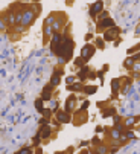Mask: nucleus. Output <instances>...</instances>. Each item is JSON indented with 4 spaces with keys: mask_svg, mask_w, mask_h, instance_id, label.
I'll list each match as a JSON object with an SVG mask.
<instances>
[{
    "mask_svg": "<svg viewBox=\"0 0 140 154\" xmlns=\"http://www.w3.org/2000/svg\"><path fill=\"white\" fill-rule=\"evenodd\" d=\"M119 34H120V29L117 28V26H113V28H110V29H107V31L104 32L102 40L104 41H114Z\"/></svg>",
    "mask_w": 140,
    "mask_h": 154,
    "instance_id": "1",
    "label": "nucleus"
},
{
    "mask_svg": "<svg viewBox=\"0 0 140 154\" xmlns=\"http://www.w3.org/2000/svg\"><path fill=\"white\" fill-rule=\"evenodd\" d=\"M94 50H96V47L93 46V44H85V46L81 49V58L87 63L93 55H94Z\"/></svg>",
    "mask_w": 140,
    "mask_h": 154,
    "instance_id": "2",
    "label": "nucleus"
},
{
    "mask_svg": "<svg viewBox=\"0 0 140 154\" xmlns=\"http://www.w3.org/2000/svg\"><path fill=\"white\" fill-rule=\"evenodd\" d=\"M75 104H76V96L75 95H70L66 101V107H64V112L67 114H70L73 110H75Z\"/></svg>",
    "mask_w": 140,
    "mask_h": 154,
    "instance_id": "3",
    "label": "nucleus"
},
{
    "mask_svg": "<svg viewBox=\"0 0 140 154\" xmlns=\"http://www.w3.org/2000/svg\"><path fill=\"white\" fill-rule=\"evenodd\" d=\"M120 83H122V79H119V78H113L111 79V98L113 99H116V95L119 93Z\"/></svg>",
    "mask_w": 140,
    "mask_h": 154,
    "instance_id": "4",
    "label": "nucleus"
},
{
    "mask_svg": "<svg viewBox=\"0 0 140 154\" xmlns=\"http://www.w3.org/2000/svg\"><path fill=\"white\" fill-rule=\"evenodd\" d=\"M61 43V35L58 32H54L52 34V41H50V50L52 53H56V49H58V44Z\"/></svg>",
    "mask_w": 140,
    "mask_h": 154,
    "instance_id": "5",
    "label": "nucleus"
},
{
    "mask_svg": "<svg viewBox=\"0 0 140 154\" xmlns=\"http://www.w3.org/2000/svg\"><path fill=\"white\" fill-rule=\"evenodd\" d=\"M52 92H54V87L50 84H47L44 89H43V93H41V101H50L52 99Z\"/></svg>",
    "mask_w": 140,
    "mask_h": 154,
    "instance_id": "6",
    "label": "nucleus"
},
{
    "mask_svg": "<svg viewBox=\"0 0 140 154\" xmlns=\"http://www.w3.org/2000/svg\"><path fill=\"white\" fill-rule=\"evenodd\" d=\"M56 121L59 124H69L72 122V116L67 114L66 112H56Z\"/></svg>",
    "mask_w": 140,
    "mask_h": 154,
    "instance_id": "7",
    "label": "nucleus"
},
{
    "mask_svg": "<svg viewBox=\"0 0 140 154\" xmlns=\"http://www.w3.org/2000/svg\"><path fill=\"white\" fill-rule=\"evenodd\" d=\"M50 127L49 125H41V128L38 131V136H40V139H49L50 137Z\"/></svg>",
    "mask_w": 140,
    "mask_h": 154,
    "instance_id": "8",
    "label": "nucleus"
},
{
    "mask_svg": "<svg viewBox=\"0 0 140 154\" xmlns=\"http://www.w3.org/2000/svg\"><path fill=\"white\" fill-rule=\"evenodd\" d=\"M102 8H104V3H102V2H96V3L91 5V8H90V15H91V17H96L99 12H102Z\"/></svg>",
    "mask_w": 140,
    "mask_h": 154,
    "instance_id": "9",
    "label": "nucleus"
},
{
    "mask_svg": "<svg viewBox=\"0 0 140 154\" xmlns=\"http://www.w3.org/2000/svg\"><path fill=\"white\" fill-rule=\"evenodd\" d=\"M113 26H114V20L110 19V17L99 22V29H110V28H113Z\"/></svg>",
    "mask_w": 140,
    "mask_h": 154,
    "instance_id": "10",
    "label": "nucleus"
},
{
    "mask_svg": "<svg viewBox=\"0 0 140 154\" xmlns=\"http://www.w3.org/2000/svg\"><path fill=\"white\" fill-rule=\"evenodd\" d=\"M32 19H34V17H32V11H29V9H28V11H24V12H23L21 23H23L24 26H28V24H29V22H31Z\"/></svg>",
    "mask_w": 140,
    "mask_h": 154,
    "instance_id": "11",
    "label": "nucleus"
},
{
    "mask_svg": "<svg viewBox=\"0 0 140 154\" xmlns=\"http://www.w3.org/2000/svg\"><path fill=\"white\" fill-rule=\"evenodd\" d=\"M96 90H98V87H96V86H84L82 87V92L85 95H93V93H96Z\"/></svg>",
    "mask_w": 140,
    "mask_h": 154,
    "instance_id": "12",
    "label": "nucleus"
},
{
    "mask_svg": "<svg viewBox=\"0 0 140 154\" xmlns=\"http://www.w3.org/2000/svg\"><path fill=\"white\" fill-rule=\"evenodd\" d=\"M84 86H81L79 83H75V84H69L67 86V90H70V92H81Z\"/></svg>",
    "mask_w": 140,
    "mask_h": 154,
    "instance_id": "13",
    "label": "nucleus"
},
{
    "mask_svg": "<svg viewBox=\"0 0 140 154\" xmlns=\"http://www.w3.org/2000/svg\"><path fill=\"white\" fill-rule=\"evenodd\" d=\"M93 153L94 154H105L107 153V148H105L102 143H99V145H96V147L93 148Z\"/></svg>",
    "mask_w": 140,
    "mask_h": 154,
    "instance_id": "14",
    "label": "nucleus"
},
{
    "mask_svg": "<svg viewBox=\"0 0 140 154\" xmlns=\"http://www.w3.org/2000/svg\"><path fill=\"white\" fill-rule=\"evenodd\" d=\"M116 114V108H107V110L102 112V117H110V116H114Z\"/></svg>",
    "mask_w": 140,
    "mask_h": 154,
    "instance_id": "15",
    "label": "nucleus"
},
{
    "mask_svg": "<svg viewBox=\"0 0 140 154\" xmlns=\"http://www.w3.org/2000/svg\"><path fill=\"white\" fill-rule=\"evenodd\" d=\"M58 84H59V76H58L56 73H54V75H52V79H50V86L55 87V86H58Z\"/></svg>",
    "mask_w": 140,
    "mask_h": 154,
    "instance_id": "16",
    "label": "nucleus"
},
{
    "mask_svg": "<svg viewBox=\"0 0 140 154\" xmlns=\"http://www.w3.org/2000/svg\"><path fill=\"white\" fill-rule=\"evenodd\" d=\"M41 114H43V117H44V119H49V117L52 116V110H50V108H44V110L41 112Z\"/></svg>",
    "mask_w": 140,
    "mask_h": 154,
    "instance_id": "17",
    "label": "nucleus"
},
{
    "mask_svg": "<svg viewBox=\"0 0 140 154\" xmlns=\"http://www.w3.org/2000/svg\"><path fill=\"white\" fill-rule=\"evenodd\" d=\"M35 107H37V110L41 113L43 110H44V107H43V101L41 99H37V101H35Z\"/></svg>",
    "mask_w": 140,
    "mask_h": 154,
    "instance_id": "18",
    "label": "nucleus"
},
{
    "mask_svg": "<svg viewBox=\"0 0 140 154\" xmlns=\"http://www.w3.org/2000/svg\"><path fill=\"white\" fill-rule=\"evenodd\" d=\"M133 66H134L133 58H131V57H129V58H126V60H125V67H126V69H131Z\"/></svg>",
    "mask_w": 140,
    "mask_h": 154,
    "instance_id": "19",
    "label": "nucleus"
},
{
    "mask_svg": "<svg viewBox=\"0 0 140 154\" xmlns=\"http://www.w3.org/2000/svg\"><path fill=\"white\" fill-rule=\"evenodd\" d=\"M75 64H76L78 67H82V66H85V61H84L81 57H78V58L75 60Z\"/></svg>",
    "mask_w": 140,
    "mask_h": 154,
    "instance_id": "20",
    "label": "nucleus"
},
{
    "mask_svg": "<svg viewBox=\"0 0 140 154\" xmlns=\"http://www.w3.org/2000/svg\"><path fill=\"white\" fill-rule=\"evenodd\" d=\"M96 46H98V49H104V40L101 37L96 38Z\"/></svg>",
    "mask_w": 140,
    "mask_h": 154,
    "instance_id": "21",
    "label": "nucleus"
},
{
    "mask_svg": "<svg viewBox=\"0 0 140 154\" xmlns=\"http://www.w3.org/2000/svg\"><path fill=\"white\" fill-rule=\"evenodd\" d=\"M17 154H32V150L31 148H23V150H20Z\"/></svg>",
    "mask_w": 140,
    "mask_h": 154,
    "instance_id": "22",
    "label": "nucleus"
},
{
    "mask_svg": "<svg viewBox=\"0 0 140 154\" xmlns=\"http://www.w3.org/2000/svg\"><path fill=\"white\" fill-rule=\"evenodd\" d=\"M133 52H139V46H134V47H131V49H128V55H131V53H133Z\"/></svg>",
    "mask_w": 140,
    "mask_h": 154,
    "instance_id": "23",
    "label": "nucleus"
},
{
    "mask_svg": "<svg viewBox=\"0 0 140 154\" xmlns=\"http://www.w3.org/2000/svg\"><path fill=\"white\" fill-rule=\"evenodd\" d=\"M89 105H90V102H89V101H85V102L82 104V107H81V112H85L87 108H89Z\"/></svg>",
    "mask_w": 140,
    "mask_h": 154,
    "instance_id": "24",
    "label": "nucleus"
},
{
    "mask_svg": "<svg viewBox=\"0 0 140 154\" xmlns=\"http://www.w3.org/2000/svg\"><path fill=\"white\" fill-rule=\"evenodd\" d=\"M40 124H41V125H49V119H44V117H41V119H40Z\"/></svg>",
    "mask_w": 140,
    "mask_h": 154,
    "instance_id": "25",
    "label": "nucleus"
},
{
    "mask_svg": "<svg viewBox=\"0 0 140 154\" xmlns=\"http://www.w3.org/2000/svg\"><path fill=\"white\" fill-rule=\"evenodd\" d=\"M38 143H40V136L37 134V136H35V137H34V145H35V147H37Z\"/></svg>",
    "mask_w": 140,
    "mask_h": 154,
    "instance_id": "26",
    "label": "nucleus"
},
{
    "mask_svg": "<svg viewBox=\"0 0 140 154\" xmlns=\"http://www.w3.org/2000/svg\"><path fill=\"white\" fill-rule=\"evenodd\" d=\"M84 38H85L87 41H89V40H91V38H93V34H87V35H85Z\"/></svg>",
    "mask_w": 140,
    "mask_h": 154,
    "instance_id": "27",
    "label": "nucleus"
},
{
    "mask_svg": "<svg viewBox=\"0 0 140 154\" xmlns=\"http://www.w3.org/2000/svg\"><path fill=\"white\" fill-rule=\"evenodd\" d=\"M66 81H67V86H69V84H72V83H73V76H69Z\"/></svg>",
    "mask_w": 140,
    "mask_h": 154,
    "instance_id": "28",
    "label": "nucleus"
},
{
    "mask_svg": "<svg viewBox=\"0 0 140 154\" xmlns=\"http://www.w3.org/2000/svg\"><path fill=\"white\" fill-rule=\"evenodd\" d=\"M35 154H43V150L38 147V148H37V151H35Z\"/></svg>",
    "mask_w": 140,
    "mask_h": 154,
    "instance_id": "29",
    "label": "nucleus"
},
{
    "mask_svg": "<svg viewBox=\"0 0 140 154\" xmlns=\"http://www.w3.org/2000/svg\"><path fill=\"white\" fill-rule=\"evenodd\" d=\"M79 154H91V153H90V151H87V150H84V151H81Z\"/></svg>",
    "mask_w": 140,
    "mask_h": 154,
    "instance_id": "30",
    "label": "nucleus"
}]
</instances>
